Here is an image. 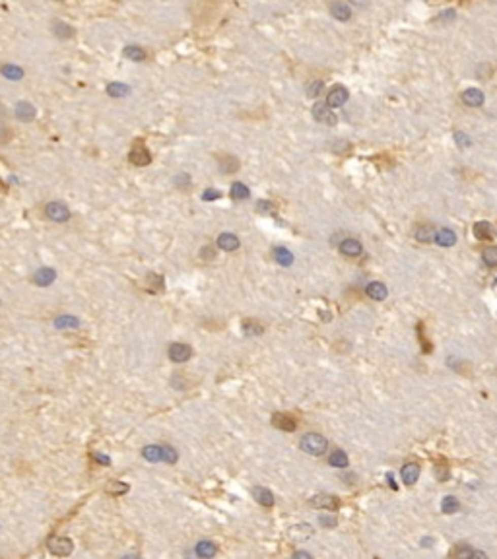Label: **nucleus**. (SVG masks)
I'll return each mask as SVG.
<instances>
[{
  "label": "nucleus",
  "mask_w": 497,
  "mask_h": 559,
  "mask_svg": "<svg viewBox=\"0 0 497 559\" xmlns=\"http://www.w3.org/2000/svg\"><path fill=\"white\" fill-rule=\"evenodd\" d=\"M299 447H301L303 452H307L311 456H322L328 449V441L319 433H307V435L301 437Z\"/></svg>",
  "instance_id": "nucleus-1"
},
{
  "label": "nucleus",
  "mask_w": 497,
  "mask_h": 559,
  "mask_svg": "<svg viewBox=\"0 0 497 559\" xmlns=\"http://www.w3.org/2000/svg\"><path fill=\"white\" fill-rule=\"evenodd\" d=\"M45 216L51 219V221H56V223H64L70 219V210H68L67 204L62 202H49L45 206Z\"/></svg>",
  "instance_id": "nucleus-2"
},
{
  "label": "nucleus",
  "mask_w": 497,
  "mask_h": 559,
  "mask_svg": "<svg viewBox=\"0 0 497 559\" xmlns=\"http://www.w3.org/2000/svg\"><path fill=\"white\" fill-rule=\"evenodd\" d=\"M47 546H49V551H51L53 555H58V557H67V555L72 553V549H74L72 540H70V538H62V536L51 538Z\"/></svg>",
  "instance_id": "nucleus-3"
},
{
  "label": "nucleus",
  "mask_w": 497,
  "mask_h": 559,
  "mask_svg": "<svg viewBox=\"0 0 497 559\" xmlns=\"http://www.w3.org/2000/svg\"><path fill=\"white\" fill-rule=\"evenodd\" d=\"M313 117L317 119L322 124H328V126H334L338 122V117L332 113L330 105L324 101V103H315L313 105Z\"/></svg>",
  "instance_id": "nucleus-4"
},
{
  "label": "nucleus",
  "mask_w": 497,
  "mask_h": 559,
  "mask_svg": "<svg viewBox=\"0 0 497 559\" xmlns=\"http://www.w3.org/2000/svg\"><path fill=\"white\" fill-rule=\"evenodd\" d=\"M167 353H169V359H171V361L185 363V361H188V359H190V355H192V350L188 348L187 344H181V342H177V344H171V346H169Z\"/></svg>",
  "instance_id": "nucleus-5"
},
{
  "label": "nucleus",
  "mask_w": 497,
  "mask_h": 559,
  "mask_svg": "<svg viewBox=\"0 0 497 559\" xmlns=\"http://www.w3.org/2000/svg\"><path fill=\"white\" fill-rule=\"evenodd\" d=\"M128 159H130V163L140 165V167L152 163V155H150V152H148V148H146L144 144H140V142L136 144L132 150H130V154H128Z\"/></svg>",
  "instance_id": "nucleus-6"
},
{
  "label": "nucleus",
  "mask_w": 497,
  "mask_h": 559,
  "mask_svg": "<svg viewBox=\"0 0 497 559\" xmlns=\"http://www.w3.org/2000/svg\"><path fill=\"white\" fill-rule=\"evenodd\" d=\"M311 505L313 507H317V509H326V511H336L338 507H340V501H338V497H334V495H328V494H319V495H315L313 499H311Z\"/></svg>",
  "instance_id": "nucleus-7"
},
{
  "label": "nucleus",
  "mask_w": 497,
  "mask_h": 559,
  "mask_svg": "<svg viewBox=\"0 0 497 559\" xmlns=\"http://www.w3.org/2000/svg\"><path fill=\"white\" fill-rule=\"evenodd\" d=\"M348 97H350L348 88H344V86H334V88L328 91V95H326V103H328L330 107H342L344 103L348 101Z\"/></svg>",
  "instance_id": "nucleus-8"
},
{
  "label": "nucleus",
  "mask_w": 497,
  "mask_h": 559,
  "mask_svg": "<svg viewBox=\"0 0 497 559\" xmlns=\"http://www.w3.org/2000/svg\"><path fill=\"white\" fill-rule=\"evenodd\" d=\"M272 423H274V428L282 429V431H295L297 429V419L289 416V414H274Z\"/></svg>",
  "instance_id": "nucleus-9"
},
{
  "label": "nucleus",
  "mask_w": 497,
  "mask_h": 559,
  "mask_svg": "<svg viewBox=\"0 0 497 559\" xmlns=\"http://www.w3.org/2000/svg\"><path fill=\"white\" fill-rule=\"evenodd\" d=\"M460 97H462L464 105H468V107H482V105H484V93H482V89H476V88L464 89Z\"/></svg>",
  "instance_id": "nucleus-10"
},
{
  "label": "nucleus",
  "mask_w": 497,
  "mask_h": 559,
  "mask_svg": "<svg viewBox=\"0 0 497 559\" xmlns=\"http://www.w3.org/2000/svg\"><path fill=\"white\" fill-rule=\"evenodd\" d=\"M330 14L336 20H340V22H348L350 16H352V10H350V6L346 2L338 0V2H332L330 4Z\"/></svg>",
  "instance_id": "nucleus-11"
},
{
  "label": "nucleus",
  "mask_w": 497,
  "mask_h": 559,
  "mask_svg": "<svg viewBox=\"0 0 497 559\" xmlns=\"http://www.w3.org/2000/svg\"><path fill=\"white\" fill-rule=\"evenodd\" d=\"M365 293L371 297V299H375V301H383V299L388 295V289H387V285L381 284V282H371V284H367V287H365Z\"/></svg>",
  "instance_id": "nucleus-12"
},
{
  "label": "nucleus",
  "mask_w": 497,
  "mask_h": 559,
  "mask_svg": "<svg viewBox=\"0 0 497 559\" xmlns=\"http://www.w3.org/2000/svg\"><path fill=\"white\" fill-rule=\"evenodd\" d=\"M239 239H237V235H233V233H221L220 237H218V247H220L221 251H237L239 249Z\"/></svg>",
  "instance_id": "nucleus-13"
},
{
  "label": "nucleus",
  "mask_w": 497,
  "mask_h": 559,
  "mask_svg": "<svg viewBox=\"0 0 497 559\" xmlns=\"http://www.w3.org/2000/svg\"><path fill=\"white\" fill-rule=\"evenodd\" d=\"M16 117H18L20 121H23V122L34 121L35 119V107L31 105V103H27V101H20V103L16 105Z\"/></svg>",
  "instance_id": "nucleus-14"
},
{
  "label": "nucleus",
  "mask_w": 497,
  "mask_h": 559,
  "mask_svg": "<svg viewBox=\"0 0 497 559\" xmlns=\"http://www.w3.org/2000/svg\"><path fill=\"white\" fill-rule=\"evenodd\" d=\"M472 231H474L476 237H478V239H482V241L491 239V237H493V233H495L493 225H491L489 221H476L474 227H472Z\"/></svg>",
  "instance_id": "nucleus-15"
},
{
  "label": "nucleus",
  "mask_w": 497,
  "mask_h": 559,
  "mask_svg": "<svg viewBox=\"0 0 497 559\" xmlns=\"http://www.w3.org/2000/svg\"><path fill=\"white\" fill-rule=\"evenodd\" d=\"M253 497L254 501L258 505H262V507H272L274 505V494L270 489H266V487H254Z\"/></svg>",
  "instance_id": "nucleus-16"
},
{
  "label": "nucleus",
  "mask_w": 497,
  "mask_h": 559,
  "mask_svg": "<svg viewBox=\"0 0 497 559\" xmlns=\"http://www.w3.org/2000/svg\"><path fill=\"white\" fill-rule=\"evenodd\" d=\"M418 478H420V466L418 464L410 462V464H406L402 468V482L406 483V485H414V483L418 482Z\"/></svg>",
  "instance_id": "nucleus-17"
},
{
  "label": "nucleus",
  "mask_w": 497,
  "mask_h": 559,
  "mask_svg": "<svg viewBox=\"0 0 497 559\" xmlns=\"http://www.w3.org/2000/svg\"><path fill=\"white\" fill-rule=\"evenodd\" d=\"M55 270L53 268H41V270H37L34 276V282L37 285H41V287H45V285H51L53 282H55Z\"/></svg>",
  "instance_id": "nucleus-18"
},
{
  "label": "nucleus",
  "mask_w": 497,
  "mask_h": 559,
  "mask_svg": "<svg viewBox=\"0 0 497 559\" xmlns=\"http://www.w3.org/2000/svg\"><path fill=\"white\" fill-rule=\"evenodd\" d=\"M340 251H342L346 256H359L361 251H363V247H361V243L357 241V239H346V241H342V245H340Z\"/></svg>",
  "instance_id": "nucleus-19"
},
{
  "label": "nucleus",
  "mask_w": 497,
  "mask_h": 559,
  "mask_svg": "<svg viewBox=\"0 0 497 559\" xmlns=\"http://www.w3.org/2000/svg\"><path fill=\"white\" fill-rule=\"evenodd\" d=\"M328 464H330L332 468H346V466L350 464V461H348V454H346L342 449H336L330 452Z\"/></svg>",
  "instance_id": "nucleus-20"
},
{
  "label": "nucleus",
  "mask_w": 497,
  "mask_h": 559,
  "mask_svg": "<svg viewBox=\"0 0 497 559\" xmlns=\"http://www.w3.org/2000/svg\"><path fill=\"white\" fill-rule=\"evenodd\" d=\"M435 237H437V231L433 225H420L416 229V239L420 243H431L435 241Z\"/></svg>",
  "instance_id": "nucleus-21"
},
{
  "label": "nucleus",
  "mask_w": 497,
  "mask_h": 559,
  "mask_svg": "<svg viewBox=\"0 0 497 559\" xmlns=\"http://www.w3.org/2000/svg\"><path fill=\"white\" fill-rule=\"evenodd\" d=\"M142 454L148 462H159V461H163V447L148 445V447H144Z\"/></svg>",
  "instance_id": "nucleus-22"
},
{
  "label": "nucleus",
  "mask_w": 497,
  "mask_h": 559,
  "mask_svg": "<svg viewBox=\"0 0 497 559\" xmlns=\"http://www.w3.org/2000/svg\"><path fill=\"white\" fill-rule=\"evenodd\" d=\"M435 241L439 243L441 247H453L454 243H456V235H454L453 229H447V227H443V229L437 231V237H435Z\"/></svg>",
  "instance_id": "nucleus-23"
},
{
  "label": "nucleus",
  "mask_w": 497,
  "mask_h": 559,
  "mask_svg": "<svg viewBox=\"0 0 497 559\" xmlns=\"http://www.w3.org/2000/svg\"><path fill=\"white\" fill-rule=\"evenodd\" d=\"M122 55H124V58H130L134 62H142L144 58H146L144 49L142 47H138V45H128V47H124Z\"/></svg>",
  "instance_id": "nucleus-24"
},
{
  "label": "nucleus",
  "mask_w": 497,
  "mask_h": 559,
  "mask_svg": "<svg viewBox=\"0 0 497 559\" xmlns=\"http://www.w3.org/2000/svg\"><path fill=\"white\" fill-rule=\"evenodd\" d=\"M216 553H218V548H216L214 542H208V540L198 542V546H196V555H200V557H214Z\"/></svg>",
  "instance_id": "nucleus-25"
},
{
  "label": "nucleus",
  "mask_w": 497,
  "mask_h": 559,
  "mask_svg": "<svg viewBox=\"0 0 497 559\" xmlns=\"http://www.w3.org/2000/svg\"><path fill=\"white\" fill-rule=\"evenodd\" d=\"M220 163H221V169H223V173H235L237 171V167H239V161L233 157V155H227V154H221L220 157Z\"/></svg>",
  "instance_id": "nucleus-26"
},
{
  "label": "nucleus",
  "mask_w": 497,
  "mask_h": 559,
  "mask_svg": "<svg viewBox=\"0 0 497 559\" xmlns=\"http://www.w3.org/2000/svg\"><path fill=\"white\" fill-rule=\"evenodd\" d=\"M2 76L6 78V80H12V82H14V80H22L23 70L16 64H4L2 66Z\"/></svg>",
  "instance_id": "nucleus-27"
},
{
  "label": "nucleus",
  "mask_w": 497,
  "mask_h": 559,
  "mask_svg": "<svg viewBox=\"0 0 497 559\" xmlns=\"http://www.w3.org/2000/svg\"><path fill=\"white\" fill-rule=\"evenodd\" d=\"M274 258H276V262L282 264V266H291V262H293V254L287 251V249H284V247H276V249H274Z\"/></svg>",
  "instance_id": "nucleus-28"
},
{
  "label": "nucleus",
  "mask_w": 497,
  "mask_h": 559,
  "mask_svg": "<svg viewBox=\"0 0 497 559\" xmlns=\"http://www.w3.org/2000/svg\"><path fill=\"white\" fill-rule=\"evenodd\" d=\"M128 91H130V88L124 86V84H119V82H113V84L107 86V93L111 97H124V95H128Z\"/></svg>",
  "instance_id": "nucleus-29"
},
{
  "label": "nucleus",
  "mask_w": 497,
  "mask_h": 559,
  "mask_svg": "<svg viewBox=\"0 0 497 559\" xmlns=\"http://www.w3.org/2000/svg\"><path fill=\"white\" fill-rule=\"evenodd\" d=\"M55 326L56 328H78L80 326V320L76 317H70V315H64V317H58L55 320Z\"/></svg>",
  "instance_id": "nucleus-30"
},
{
  "label": "nucleus",
  "mask_w": 497,
  "mask_h": 559,
  "mask_svg": "<svg viewBox=\"0 0 497 559\" xmlns=\"http://www.w3.org/2000/svg\"><path fill=\"white\" fill-rule=\"evenodd\" d=\"M441 511L445 515H453V513H456V511H458V499L453 497V495H447L441 503Z\"/></svg>",
  "instance_id": "nucleus-31"
},
{
  "label": "nucleus",
  "mask_w": 497,
  "mask_h": 559,
  "mask_svg": "<svg viewBox=\"0 0 497 559\" xmlns=\"http://www.w3.org/2000/svg\"><path fill=\"white\" fill-rule=\"evenodd\" d=\"M231 198L233 200H245V198H249V186H245L243 183H233L231 185Z\"/></svg>",
  "instance_id": "nucleus-32"
},
{
  "label": "nucleus",
  "mask_w": 497,
  "mask_h": 559,
  "mask_svg": "<svg viewBox=\"0 0 497 559\" xmlns=\"http://www.w3.org/2000/svg\"><path fill=\"white\" fill-rule=\"evenodd\" d=\"M53 29H55V35L58 37V39H68V37H72V35H74V29H72L70 25H67V23H62V22H55Z\"/></svg>",
  "instance_id": "nucleus-33"
},
{
  "label": "nucleus",
  "mask_w": 497,
  "mask_h": 559,
  "mask_svg": "<svg viewBox=\"0 0 497 559\" xmlns=\"http://www.w3.org/2000/svg\"><path fill=\"white\" fill-rule=\"evenodd\" d=\"M482 260L487 266H497V247H487L482 252Z\"/></svg>",
  "instance_id": "nucleus-34"
},
{
  "label": "nucleus",
  "mask_w": 497,
  "mask_h": 559,
  "mask_svg": "<svg viewBox=\"0 0 497 559\" xmlns=\"http://www.w3.org/2000/svg\"><path fill=\"white\" fill-rule=\"evenodd\" d=\"M107 489V494L109 495H122V494H126L128 491V485L126 483H121V482H109V485L105 487Z\"/></svg>",
  "instance_id": "nucleus-35"
},
{
  "label": "nucleus",
  "mask_w": 497,
  "mask_h": 559,
  "mask_svg": "<svg viewBox=\"0 0 497 559\" xmlns=\"http://www.w3.org/2000/svg\"><path fill=\"white\" fill-rule=\"evenodd\" d=\"M243 330H245V334H262V332H264V326L258 324V322H254V320H249V322H245L243 324Z\"/></svg>",
  "instance_id": "nucleus-36"
},
{
  "label": "nucleus",
  "mask_w": 497,
  "mask_h": 559,
  "mask_svg": "<svg viewBox=\"0 0 497 559\" xmlns=\"http://www.w3.org/2000/svg\"><path fill=\"white\" fill-rule=\"evenodd\" d=\"M322 88H324V84L320 80H315V82H311L309 86H307V95L309 97H317V95L322 93Z\"/></svg>",
  "instance_id": "nucleus-37"
},
{
  "label": "nucleus",
  "mask_w": 497,
  "mask_h": 559,
  "mask_svg": "<svg viewBox=\"0 0 497 559\" xmlns=\"http://www.w3.org/2000/svg\"><path fill=\"white\" fill-rule=\"evenodd\" d=\"M491 72H493V68L489 66V62H484V64H480L478 68H476L478 80H487V78L491 76Z\"/></svg>",
  "instance_id": "nucleus-38"
},
{
  "label": "nucleus",
  "mask_w": 497,
  "mask_h": 559,
  "mask_svg": "<svg viewBox=\"0 0 497 559\" xmlns=\"http://www.w3.org/2000/svg\"><path fill=\"white\" fill-rule=\"evenodd\" d=\"M148 284H150V289H152V291H155V289L159 291V289L163 287V278H161V276L150 274L148 276Z\"/></svg>",
  "instance_id": "nucleus-39"
},
{
  "label": "nucleus",
  "mask_w": 497,
  "mask_h": 559,
  "mask_svg": "<svg viewBox=\"0 0 497 559\" xmlns=\"http://www.w3.org/2000/svg\"><path fill=\"white\" fill-rule=\"evenodd\" d=\"M456 555H458V557H474V555H482V557H486V553H482V551H474V549H470V548L456 549Z\"/></svg>",
  "instance_id": "nucleus-40"
},
{
  "label": "nucleus",
  "mask_w": 497,
  "mask_h": 559,
  "mask_svg": "<svg viewBox=\"0 0 497 559\" xmlns=\"http://www.w3.org/2000/svg\"><path fill=\"white\" fill-rule=\"evenodd\" d=\"M163 461L169 462V464H175V462H177V452H175V449L163 447Z\"/></svg>",
  "instance_id": "nucleus-41"
},
{
  "label": "nucleus",
  "mask_w": 497,
  "mask_h": 559,
  "mask_svg": "<svg viewBox=\"0 0 497 559\" xmlns=\"http://www.w3.org/2000/svg\"><path fill=\"white\" fill-rule=\"evenodd\" d=\"M454 138H456V144H458L460 148H468V146L472 144L470 142V138H468L466 134H462V132H456V134H454Z\"/></svg>",
  "instance_id": "nucleus-42"
},
{
  "label": "nucleus",
  "mask_w": 497,
  "mask_h": 559,
  "mask_svg": "<svg viewBox=\"0 0 497 559\" xmlns=\"http://www.w3.org/2000/svg\"><path fill=\"white\" fill-rule=\"evenodd\" d=\"M220 196H221V192L220 190H216V188H208V190H204V194H202V198L208 200V202H210V200H218Z\"/></svg>",
  "instance_id": "nucleus-43"
},
{
  "label": "nucleus",
  "mask_w": 497,
  "mask_h": 559,
  "mask_svg": "<svg viewBox=\"0 0 497 559\" xmlns=\"http://www.w3.org/2000/svg\"><path fill=\"white\" fill-rule=\"evenodd\" d=\"M319 522H320V524H322V527L334 528V527H336V522H338V520H336L334 516H324V515H322V516H320V518H319Z\"/></svg>",
  "instance_id": "nucleus-44"
},
{
  "label": "nucleus",
  "mask_w": 497,
  "mask_h": 559,
  "mask_svg": "<svg viewBox=\"0 0 497 559\" xmlns=\"http://www.w3.org/2000/svg\"><path fill=\"white\" fill-rule=\"evenodd\" d=\"M256 210H258V212H268V214H272V204L266 202V200H260L258 206H256Z\"/></svg>",
  "instance_id": "nucleus-45"
},
{
  "label": "nucleus",
  "mask_w": 497,
  "mask_h": 559,
  "mask_svg": "<svg viewBox=\"0 0 497 559\" xmlns=\"http://www.w3.org/2000/svg\"><path fill=\"white\" fill-rule=\"evenodd\" d=\"M188 181H190V179H188V177L185 175V173H183V175H179V177H177V185L181 186V188H185V185H188Z\"/></svg>",
  "instance_id": "nucleus-46"
},
{
  "label": "nucleus",
  "mask_w": 497,
  "mask_h": 559,
  "mask_svg": "<svg viewBox=\"0 0 497 559\" xmlns=\"http://www.w3.org/2000/svg\"><path fill=\"white\" fill-rule=\"evenodd\" d=\"M439 20H454V10H447V12H443L441 14V18Z\"/></svg>",
  "instance_id": "nucleus-47"
},
{
  "label": "nucleus",
  "mask_w": 497,
  "mask_h": 559,
  "mask_svg": "<svg viewBox=\"0 0 497 559\" xmlns=\"http://www.w3.org/2000/svg\"><path fill=\"white\" fill-rule=\"evenodd\" d=\"M204 258H212V254H214V251H212V247H204L202 249V252H200Z\"/></svg>",
  "instance_id": "nucleus-48"
},
{
  "label": "nucleus",
  "mask_w": 497,
  "mask_h": 559,
  "mask_svg": "<svg viewBox=\"0 0 497 559\" xmlns=\"http://www.w3.org/2000/svg\"><path fill=\"white\" fill-rule=\"evenodd\" d=\"M93 458H95L97 462H101V464H109V458H107V456H103V454H97V452L93 454Z\"/></svg>",
  "instance_id": "nucleus-49"
},
{
  "label": "nucleus",
  "mask_w": 497,
  "mask_h": 559,
  "mask_svg": "<svg viewBox=\"0 0 497 559\" xmlns=\"http://www.w3.org/2000/svg\"><path fill=\"white\" fill-rule=\"evenodd\" d=\"M293 557H311V553H307V551H295Z\"/></svg>",
  "instance_id": "nucleus-50"
},
{
  "label": "nucleus",
  "mask_w": 497,
  "mask_h": 559,
  "mask_svg": "<svg viewBox=\"0 0 497 559\" xmlns=\"http://www.w3.org/2000/svg\"><path fill=\"white\" fill-rule=\"evenodd\" d=\"M352 4H355V6H361V8H365V6H367V0H352Z\"/></svg>",
  "instance_id": "nucleus-51"
},
{
  "label": "nucleus",
  "mask_w": 497,
  "mask_h": 559,
  "mask_svg": "<svg viewBox=\"0 0 497 559\" xmlns=\"http://www.w3.org/2000/svg\"><path fill=\"white\" fill-rule=\"evenodd\" d=\"M429 4H437V2H445V0H427Z\"/></svg>",
  "instance_id": "nucleus-52"
}]
</instances>
